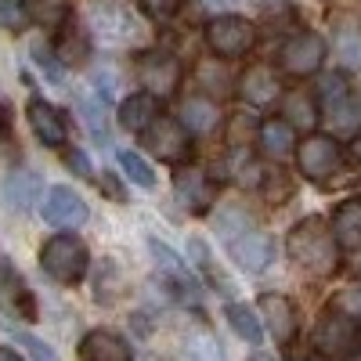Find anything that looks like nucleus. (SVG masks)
I'll use <instances>...</instances> for the list:
<instances>
[{"instance_id":"obj_1","label":"nucleus","mask_w":361,"mask_h":361,"mask_svg":"<svg viewBox=\"0 0 361 361\" xmlns=\"http://www.w3.org/2000/svg\"><path fill=\"white\" fill-rule=\"evenodd\" d=\"M286 250H289V260L307 271L311 279H333L340 271V243L333 228H329L322 217H307L300 221L289 235H286Z\"/></svg>"},{"instance_id":"obj_2","label":"nucleus","mask_w":361,"mask_h":361,"mask_svg":"<svg viewBox=\"0 0 361 361\" xmlns=\"http://www.w3.org/2000/svg\"><path fill=\"white\" fill-rule=\"evenodd\" d=\"M87 264H90V253L76 235H51L40 246V267L58 286H80L87 275Z\"/></svg>"},{"instance_id":"obj_3","label":"nucleus","mask_w":361,"mask_h":361,"mask_svg":"<svg viewBox=\"0 0 361 361\" xmlns=\"http://www.w3.org/2000/svg\"><path fill=\"white\" fill-rule=\"evenodd\" d=\"M221 231H224V243H228L231 260L243 271H264L271 260H275V238H271L267 231H260V228H253L246 221L238 228L221 224Z\"/></svg>"},{"instance_id":"obj_4","label":"nucleus","mask_w":361,"mask_h":361,"mask_svg":"<svg viewBox=\"0 0 361 361\" xmlns=\"http://www.w3.org/2000/svg\"><path fill=\"white\" fill-rule=\"evenodd\" d=\"M257 44V29L243 15H217L206 25V47L217 58H243Z\"/></svg>"},{"instance_id":"obj_5","label":"nucleus","mask_w":361,"mask_h":361,"mask_svg":"<svg viewBox=\"0 0 361 361\" xmlns=\"http://www.w3.org/2000/svg\"><path fill=\"white\" fill-rule=\"evenodd\" d=\"M361 343V333H357V318L343 314V311H325L314 325V350L322 357H350Z\"/></svg>"},{"instance_id":"obj_6","label":"nucleus","mask_w":361,"mask_h":361,"mask_svg":"<svg viewBox=\"0 0 361 361\" xmlns=\"http://www.w3.org/2000/svg\"><path fill=\"white\" fill-rule=\"evenodd\" d=\"M188 134L192 130L185 123H177L170 116H159L156 123L141 134V141L159 163H185L192 156V137Z\"/></svg>"},{"instance_id":"obj_7","label":"nucleus","mask_w":361,"mask_h":361,"mask_svg":"<svg viewBox=\"0 0 361 361\" xmlns=\"http://www.w3.org/2000/svg\"><path fill=\"white\" fill-rule=\"evenodd\" d=\"M325 62V40L311 29L293 33L282 47H279V69L286 76H314Z\"/></svg>"},{"instance_id":"obj_8","label":"nucleus","mask_w":361,"mask_h":361,"mask_svg":"<svg viewBox=\"0 0 361 361\" xmlns=\"http://www.w3.org/2000/svg\"><path fill=\"white\" fill-rule=\"evenodd\" d=\"M296 166L307 180L322 185V180H329L340 170V145L325 134H311L296 145Z\"/></svg>"},{"instance_id":"obj_9","label":"nucleus","mask_w":361,"mask_h":361,"mask_svg":"<svg viewBox=\"0 0 361 361\" xmlns=\"http://www.w3.org/2000/svg\"><path fill=\"white\" fill-rule=\"evenodd\" d=\"M137 80L145 83L148 94L170 98L180 87V62L166 51H145V54H137Z\"/></svg>"},{"instance_id":"obj_10","label":"nucleus","mask_w":361,"mask_h":361,"mask_svg":"<svg viewBox=\"0 0 361 361\" xmlns=\"http://www.w3.org/2000/svg\"><path fill=\"white\" fill-rule=\"evenodd\" d=\"M173 192H177L180 206H185L188 214H195V217L209 214V206H214V199H217L214 180H209V173L202 166H180L173 173Z\"/></svg>"},{"instance_id":"obj_11","label":"nucleus","mask_w":361,"mask_h":361,"mask_svg":"<svg viewBox=\"0 0 361 361\" xmlns=\"http://www.w3.org/2000/svg\"><path fill=\"white\" fill-rule=\"evenodd\" d=\"M257 307H260V314H264V329L275 336V343H293L296 329H300V318H296L293 300L282 296V293H264V296L257 300Z\"/></svg>"},{"instance_id":"obj_12","label":"nucleus","mask_w":361,"mask_h":361,"mask_svg":"<svg viewBox=\"0 0 361 361\" xmlns=\"http://www.w3.org/2000/svg\"><path fill=\"white\" fill-rule=\"evenodd\" d=\"M90 25H94V33L102 40H109V44H123V40L141 37L137 18L119 4H98L94 11H90Z\"/></svg>"},{"instance_id":"obj_13","label":"nucleus","mask_w":361,"mask_h":361,"mask_svg":"<svg viewBox=\"0 0 361 361\" xmlns=\"http://www.w3.org/2000/svg\"><path fill=\"white\" fill-rule=\"evenodd\" d=\"M87 202L73 192V188H51L47 192V199H44V221L47 224H54V228H80V224H87Z\"/></svg>"},{"instance_id":"obj_14","label":"nucleus","mask_w":361,"mask_h":361,"mask_svg":"<svg viewBox=\"0 0 361 361\" xmlns=\"http://www.w3.org/2000/svg\"><path fill=\"white\" fill-rule=\"evenodd\" d=\"M80 361H134L130 343L112 329H90L80 340Z\"/></svg>"},{"instance_id":"obj_15","label":"nucleus","mask_w":361,"mask_h":361,"mask_svg":"<svg viewBox=\"0 0 361 361\" xmlns=\"http://www.w3.org/2000/svg\"><path fill=\"white\" fill-rule=\"evenodd\" d=\"M29 127H33V134H37L47 148L66 145V137H69L66 116L58 112L51 102H44V98H33V102H29Z\"/></svg>"},{"instance_id":"obj_16","label":"nucleus","mask_w":361,"mask_h":361,"mask_svg":"<svg viewBox=\"0 0 361 361\" xmlns=\"http://www.w3.org/2000/svg\"><path fill=\"white\" fill-rule=\"evenodd\" d=\"M238 94H243V102L253 105V109L275 105V98L282 94L275 69H267V66H250V69L243 73V80H238Z\"/></svg>"},{"instance_id":"obj_17","label":"nucleus","mask_w":361,"mask_h":361,"mask_svg":"<svg viewBox=\"0 0 361 361\" xmlns=\"http://www.w3.org/2000/svg\"><path fill=\"white\" fill-rule=\"evenodd\" d=\"M159 116H163L159 112V98L148 94V90H145V94H130V98L119 102V127L130 130V134H145Z\"/></svg>"},{"instance_id":"obj_18","label":"nucleus","mask_w":361,"mask_h":361,"mask_svg":"<svg viewBox=\"0 0 361 361\" xmlns=\"http://www.w3.org/2000/svg\"><path fill=\"white\" fill-rule=\"evenodd\" d=\"M44 192V180L37 173H29V170H11L4 177V202L15 206L18 214H25V209H33L37 199Z\"/></svg>"},{"instance_id":"obj_19","label":"nucleus","mask_w":361,"mask_h":361,"mask_svg":"<svg viewBox=\"0 0 361 361\" xmlns=\"http://www.w3.org/2000/svg\"><path fill=\"white\" fill-rule=\"evenodd\" d=\"M282 119L293 130H314L318 127V98L307 90H289L282 102Z\"/></svg>"},{"instance_id":"obj_20","label":"nucleus","mask_w":361,"mask_h":361,"mask_svg":"<svg viewBox=\"0 0 361 361\" xmlns=\"http://www.w3.org/2000/svg\"><path fill=\"white\" fill-rule=\"evenodd\" d=\"M333 235L343 250H361V199H347L336 206Z\"/></svg>"},{"instance_id":"obj_21","label":"nucleus","mask_w":361,"mask_h":361,"mask_svg":"<svg viewBox=\"0 0 361 361\" xmlns=\"http://www.w3.org/2000/svg\"><path fill=\"white\" fill-rule=\"evenodd\" d=\"M257 141H260V152L267 159H282L293 152V127L286 119H264L257 127Z\"/></svg>"},{"instance_id":"obj_22","label":"nucleus","mask_w":361,"mask_h":361,"mask_svg":"<svg viewBox=\"0 0 361 361\" xmlns=\"http://www.w3.org/2000/svg\"><path fill=\"white\" fill-rule=\"evenodd\" d=\"M180 123H185L192 134H214L217 123H221V109L209 98H188L185 105H180Z\"/></svg>"},{"instance_id":"obj_23","label":"nucleus","mask_w":361,"mask_h":361,"mask_svg":"<svg viewBox=\"0 0 361 361\" xmlns=\"http://www.w3.org/2000/svg\"><path fill=\"white\" fill-rule=\"evenodd\" d=\"M228 322H231V329H235V333L243 336L246 343H260V340H264V322L257 318L253 307H246V304H228Z\"/></svg>"},{"instance_id":"obj_24","label":"nucleus","mask_w":361,"mask_h":361,"mask_svg":"<svg viewBox=\"0 0 361 361\" xmlns=\"http://www.w3.org/2000/svg\"><path fill=\"white\" fill-rule=\"evenodd\" d=\"M185 357L188 361H224V350H221L214 333H206V329H192V333L185 336Z\"/></svg>"},{"instance_id":"obj_25","label":"nucleus","mask_w":361,"mask_h":361,"mask_svg":"<svg viewBox=\"0 0 361 361\" xmlns=\"http://www.w3.org/2000/svg\"><path fill=\"white\" fill-rule=\"evenodd\" d=\"M329 123H333L336 134H361V102L357 98H347L343 105H336L329 112Z\"/></svg>"},{"instance_id":"obj_26","label":"nucleus","mask_w":361,"mask_h":361,"mask_svg":"<svg viewBox=\"0 0 361 361\" xmlns=\"http://www.w3.org/2000/svg\"><path fill=\"white\" fill-rule=\"evenodd\" d=\"M58 58H62L66 66H80L87 58V37L80 33L76 25H66L62 37H58Z\"/></svg>"},{"instance_id":"obj_27","label":"nucleus","mask_w":361,"mask_h":361,"mask_svg":"<svg viewBox=\"0 0 361 361\" xmlns=\"http://www.w3.org/2000/svg\"><path fill=\"white\" fill-rule=\"evenodd\" d=\"M25 8L44 25H62L69 18V0H25Z\"/></svg>"},{"instance_id":"obj_28","label":"nucleus","mask_w":361,"mask_h":361,"mask_svg":"<svg viewBox=\"0 0 361 361\" xmlns=\"http://www.w3.org/2000/svg\"><path fill=\"white\" fill-rule=\"evenodd\" d=\"M119 159V166H123V173L134 180V185H141V188H152L156 185V170L152 166H148L137 152H130V148H123V152H119L116 156Z\"/></svg>"},{"instance_id":"obj_29","label":"nucleus","mask_w":361,"mask_h":361,"mask_svg":"<svg viewBox=\"0 0 361 361\" xmlns=\"http://www.w3.org/2000/svg\"><path fill=\"white\" fill-rule=\"evenodd\" d=\"M33 15H29L25 0H0V29H8V33H25Z\"/></svg>"},{"instance_id":"obj_30","label":"nucleus","mask_w":361,"mask_h":361,"mask_svg":"<svg viewBox=\"0 0 361 361\" xmlns=\"http://www.w3.org/2000/svg\"><path fill=\"white\" fill-rule=\"evenodd\" d=\"M350 98V87H347V80L340 76V73H329V76H322V83H318V102L333 112L336 105H343Z\"/></svg>"},{"instance_id":"obj_31","label":"nucleus","mask_w":361,"mask_h":361,"mask_svg":"<svg viewBox=\"0 0 361 361\" xmlns=\"http://www.w3.org/2000/svg\"><path fill=\"white\" fill-rule=\"evenodd\" d=\"M228 170H231V177L238 180V185H264V177L257 170V159L250 152H243V148L235 152V159L228 163Z\"/></svg>"},{"instance_id":"obj_32","label":"nucleus","mask_w":361,"mask_h":361,"mask_svg":"<svg viewBox=\"0 0 361 361\" xmlns=\"http://www.w3.org/2000/svg\"><path fill=\"white\" fill-rule=\"evenodd\" d=\"M80 109H83V116H87V123H90V130H94V137L98 141H109V123H105V105L94 98V94H83L80 98Z\"/></svg>"},{"instance_id":"obj_33","label":"nucleus","mask_w":361,"mask_h":361,"mask_svg":"<svg viewBox=\"0 0 361 361\" xmlns=\"http://www.w3.org/2000/svg\"><path fill=\"white\" fill-rule=\"evenodd\" d=\"M15 343H18V347H25V354L33 357V361H58V354H54L44 340L29 336V333H15Z\"/></svg>"},{"instance_id":"obj_34","label":"nucleus","mask_w":361,"mask_h":361,"mask_svg":"<svg viewBox=\"0 0 361 361\" xmlns=\"http://www.w3.org/2000/svg\"><path fill=\"white\" fill-rule=\"evenodd\" d=\"M329 307H336V311H343L350 318H361V286H347Z\"/></svg>"},{"instance_id":"obj_35","label":"nucleus","mask_w":361,"mask_h":361,"mask_svg":"<svg viewBox=\"0 0 361 361\" xmlns=\"http://www.w3.org/2000/svg\"><path fill=\"white\" fill-rule=\"evenodd\" d=\"M137 4L145 8V15H148V18H159V22H166V18H173V15H177L180 0H137Z\"/></svg>"},{"instance_id":"obj_36","label":"nucleus","mask_w":361,"mask_h":361,"mask_svg":"<svg viewBox=\"0 0 361 361\" xmlns=\"http://www.w3.org/2000/svg\"><path fill=\"white\" fill-rule=\"evenodd\" d=\"M340 54L347 66H361V33H340Z\"/></svg>"},{"instance_id":"obj_37","label":"nucleus","mask_w":361,"mask_h":361,"mask_svg":"<svg viewBox=\"0 0 361 361\" xmlns=\"http://www.w3.org/2000/svg\"><path fill=\"white\" fill-rule=\"evenodd\" d=\"M33 58H37V66L47 73V80H51V83H62V69L54 66V58H51L44 47H33Z\"/></svg>"},{"instance_id":"obj_38","label":"nucleus","mask_w":361,"mask_h":361,"mask_svg":"<svg viewBox=\"0 0 361 361\" xmlns=\"http://www.w3.org/2000/svg\"><path fill=\"white\" fill-rule=\"evenodd\" d=\"M250 134H253V119L250 116H235L231 119V141L243 145V137H250Z\"/></svg>"},{"instance_id":"obj_39","label":"nucleus","mask_w":361,"mask_h":361,"mask_svg":"<svg viewBox=\"0 0 361 361\" xmlns=\"http://www.w3.org/2000/svg\"><path fill=\"white\" fill-rule=\"evenodd\" d=\"M66 166H69L73 173H80V177H90V166H87V156L80 152V148H73V152L66 156Z\"/></svg>"},{"instance_id":"obj_40","label":"nucleus","mask_w":361,"mask_h":361,"mask_svg":"<svg viewBox=\"0 0 361 361\" xmlns=\"http://www.w3.org/2000/svg\"><path fill=\"white\" fill-rule=\"evenodd\" d=\"M199 73H202V83H206V87L217 83V90H224V73H221V69L214 73V66H199Z\"/></svg>"},{"instance_id":"obj_41","label":"nucleus","mask_w":361,"mask_h":361,"mask_svg":"<svg viewBox=\"0 0 361 361\" xmlns=\"http://www.w3.org/2000/svg\"><path fill=\"white\" fill-rule=\"evenodd\" d=\"M0 137H11V109L0 102Z\"/></svg>"},{"instance_id":"obj_42","label":"nucleus","mask_w":361,"mask_h":361,"mask_svg":"<svg viewBox=\"0 0 361 361\" xmlns=\"http://www.w3.org/2000/svg\"><path fill=\"white\" fill-rule=\"evenodd\" d=\"M102 185L109 188V195H112V199H123V188H119V185H116V180L109 177V173H102Z\"/></svg>"},{"instance_id":"obj_43","label":"nucleus","mask_w":361,"mask_h":361,"mask_svg":"<svg viewBox=\"0 0 361 361\" xmlns=\"http://www.w3.org/2000/svg\"><path fill=\"white\" fill-rule=\"evenodd\" d=\"M0 361H22V357H18L11 347H0Z\"/></svg>"},{"instance_id":"obj_44","label":"nucleus","mask_w":361,"mask_h":361,"mask_svg":"<svg viewBox=\"0 0 361 361\" xmlns=\"http://www.w3.org/2000/svg\"><path fill=\"white\" fill-rule=\"evenodd\" d=\"M209 8H231V4H238V0H206Z\"/></svg>"},{"instance_id":"obj_45","label":"nucleus","mask_w":361,"mask_h":361,"mask_svg":"<svg viewBox=\"0 0 361 361\" xmlns=\"http://www.w3.org/2000/svg\"><path fill=\"white\" fill-rule=\"evenodd\" d=\"M354 156H357V163H361V134L354 137Z\"/></svg>"},{"instance_id":"obj_46","label":"nucleus","mask_w":361,"mask_h":361,"mask_svg":"<svg viewBox=\"0 0 361 361\" xmlns=\"http://www.w3.org/2000/svg\"><path fill=\"white\" fill-rule=\"evenodd\" d=\"M250 361H275V357H267V354H253Z\"/></svg>"},{"instance_id":"obj_47","label":"nucleus","mask_w":361,"mask_h":361,"mask_svg":"<svg viewBox=\"0 0 361 361\" xmlns=\"http://www.w3.org/2000/svg\"><path fill=\"white\" fill-rule=\"evenodd\" d=\"M293 361H311V357H293Z\"/></svg>"},{"instance_id":"obj_48","label":"nucleus","mask_w":361,"mask_h":361,"mask_svg":"<svg viewBox=\"0 0 361 361\" xmlns=\"http://www.w3.org/2000/svg\"><path fill=\"white\" fill-rule=\"evenodd\" d=\"M264 4H271V0H264Z\"/></svg>"}]
</instances>
